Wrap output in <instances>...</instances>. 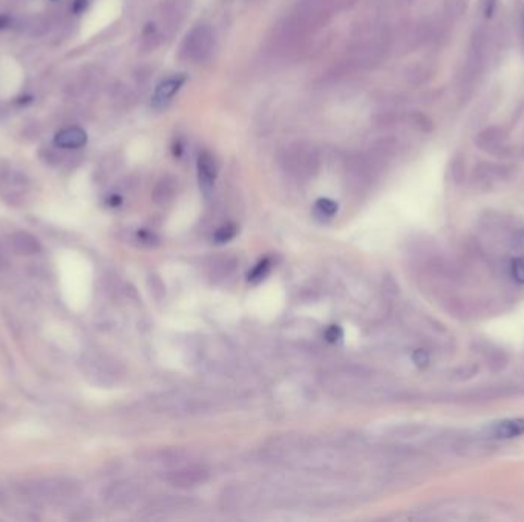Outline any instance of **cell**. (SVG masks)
Wrapping results in <instances>:
<instances>
[{
	"label": "cell",
	"instance_id": "6da1fadb",
	"mask_svg": "<svg viewBox=\"0 0 524 522\" xmlns=\"http://www.w3.org/2000/svg\"><path fill=\"white\" fill-rule=\"evenodd\" d=\"M484 57H486V34L480 29L475 31L470 46V52H467L466 65L462 75V89H471V86H474L475 78L481 74Z\"/></svg>",
	"mask_w": 524,
	"mask_h": 522
},
{
	"label": "cell",
	"instance_id": "7a4b0ae2",
	"mask_svg": "<svg viewBox=\"0 0 524 522\" xmlns=\"http://www.w3.org/2000/svg\"><path fill=\"white\" fill-rule=\"evenodd\" d=\"M209 479V472L205 470L201 465H184V468H178L168 472L166 475V481L169 484L180 487V489H190L204 484Z\"/></svg>",
	"mask_w": 524,
	"mask_h": 522
},
{
	"label": "cell",
	"instance_id": "3957f363",
	"mask_svg": "<svg viewBox=\"0 0 524 522\" xmlns=\"http://www.w3.org/2000/svg\"><path fill=\"white\" fill-rule=\"evenodd\" d=\"M31 492L41 498H46V500H60V498L74 495L77 492V486L73 481L65 478H51L36 482L34 486H31Z\"/></svg>",
	"mask_w": 524,
	"mask_h": 522
},
{
	"label": "cell",
	"instance_id": "277c9868",
	"mask_svg": "<svg viewBox=\"0 0 524 522\" xmlns=\"http://www.w3.org/2000/svg\"><path fill=\"white\" fill-rule=\"evenodd\" d=\"M218 175V165L215 158L209 152H203L198 156V181L200 187L205 196H209L215 186V179Z\"/></svg>",
	"mask_w": 524,
	"mask_h": 522
},
{
	"label": "cell",
	"instance_id": "5b68a950",
	"mask_svg": "<svg viewBox=\"0 0 524 522\" xmlns=\"http://www.w3.org/2000/svg\"><path fill=\"white\" fill-rule=\"evenodd\" d=\"M488 435L498 440H511L521 437L524 433V418H504L492 423L488 429Z\"/></svg>",
	"mask_w": 524,
	"mask_h": 522
},
{
	"label": "cell",
	"instance_id": "8992f818",
	"mask_svg": "<svg viewBox=\"0 0 524 522\" xmlns=\"http://www.w3.org/2000/svg\"><path fill=\"white\" fill-rule=\"evenodd\" d=\"M138 496V487L131 482H118L110 489H108L106 501L112 507H126V505L135 501Z\"/></svg>",
	"mask_w": 524,
	"mask_h": 522
},
{
	"label": "cell",
	"instance_id": "52a82bcc",
	"mask_svg": "<svg viewBox=\"0 0 524 522\" xmlns=\"http://www.w3.org/2000/svg\"><path fill=\"white\" fill-rule=\"evenodd\" d=\"M11 248L23 256H33L42 251V245L37 241V237L27 232H17L10 237Z\"/></svg>",
	"mask_w": 524,
	"mask_h": 522
},
{
	"label": "cell",
	"instance_id": "ba28073f",
	"mask_svg": "<svg viewBox=\"0 0 524 522\" xmlns=\"http://www.w3.org/2000/svg\"><path fill=\"white\" fill-rule=\"evenodd\" d=\"M87 142V133L80 128H68L57 132L54 144L60 149H80Z\"/></svg>",
	"mask_w": 524,
	"mask_h": 522
},
{
	"label": "cell",
	"instance_id": "9c48e42d",
	"mask_svg": "<svg viewBox=\"0 0 524 522\" xmlns=\"http://www.w3.org/2000/svg\"><path fill=\"white\" fill-rule=\"evenodd\" d=\"M186 82V75H173L170 78H168V80H164L163 83L158 84V88L155 91V95H154V105L158 106V105H164V103H168L175 94H177L181 86L184 84Z\"/></svg>",
	"mask_w": 524,
	"mask_h": 522
},
{
	"label": "cell",
	"instance_id": "30bf717a",
	"mask_svg": "<svg viewBox=\"0 0 524 522\" xmlns=\"http://www.w3.org/2000/svg\"><path fill=\"white\" fill-rule=\"evenodd\" d=\"M475 142H477L479 147H481L483 150H490V152H494L495 149L503 146L504 132L500 128H489L479 133Z\"/></svg>",
	"mask_w": 524,
	"mask_h": 522
},
{
	"label": "cell",
	"instance_id": "8fae6325",
	"mask_svg": "<svg viewBox=\"0 0 524 522\" xmlns=\"http://www.w3.org/2000/svg\"><path fill=\"white\" fill-rule=\"evenodd\" d=\"M236 264H238L236 259H233V258H222V259L217 260L212 268H213V273H215L218 278H226V276H228L230 273L235 270Z\"/></svg>",
	"mask_w": 524,
	"mask_h": 522
},
{
	"label": "cell",
	"instance_id": "7c38bea8",
	"mask_svg": "<svg viewBox=\"0 0 524 522\" xmlns=\"http://www.w3.org/2000/svg\"><path fill=\"white\" fill-rule=\"evenodd\" d=\"M316 211L319 213L321 216H325V218H331L335 216L337 213V204L335 201L328 200V197H321V200L316 201Z\"/></svg>",
	"mask_w": 524,
	"mask_h": 522
},
{
	"label": "cell",
	"instance_id": "4fadbf2b",
	"mask_svg": "<svg viewBox=\"0 0 524 522\" xmlns=\"http://www.w3.org/2000/svg\"><path fill=\"white\" fill-rule=\"evenodd\" d=\"M270 268H272V260H270V259L261 260V262L255 268H253V271L249 274V281L253 282V283L261 282L268 274Z\"/></svg>",
	"mask_w": 524,
	"mask_h": 522
},
{
	"label": "cell",
	"instance_id": "5bb4252c",
	"mask_svg": "<svg viewBox=\"0 0 524 522\" xmlns=\"http://www.w3.org/2000/svg\"><path fill=\"white\" fill-rule=\"evenodd\" d=\"M236 233H238V227L235 224L222 225L221 228H218L217 233H215V242L217 244H224V242L232 241L233 237L236 236Z\"/></svg>",
	"mask_w": 524,
	"mask_h": 522
},
{
	"label": "cell",
	"instance_id": "9a60e30c",
	"mask_svg": "<svg viewBox=\"0 0 524 522\" xmlns=\"http://www.w3.org/2000/svg\"><path fill=\"white\" fill-rule=\"evenodd\" d=\"M511 270H512V278L517 281L518 283H524V259H514L511 264Z\"/></svg>",
	"mask_w": 524,
	"mask_h": 522
},
{
	"label": "cell",
	"instance_id": "2e32d148",
	"mask_svg": "<svg viewBox=\"0 0 524 522\" xmlns=\"http://www.w3.org/2000/svg\"><path fill=\"white\" fill-rule=\"evenodd\" d=\"M172 192H173V188L169 187L168 184H164V186L160 184V186L157 187V190H155V201L158 204L168 202L170 200V197H172V195H173Z\"/></svg>",
	"mask_w": 524,
	"mask_h": 522
},
{
	"label": "cell",
	"instance_id": "e0dca14e",
	"mask_svg": "<svg viewBox=\"0 0 524 522\" xmlns=\"http://www.w3.org/2000/svg\"><path fill=\"white\" fill-rule=\"evenodd\" d=\"M344 337V331L340 327H336L333 325L327 329V332H325V338L328 340L330 343H336V342H340V338Z\"/></svg>",
	"mask_w": 524,
	"mask_h": 522
},
{
	"label": "cell",
	"instance_id": "ac0fdd59",
	"mask_svg": "<svg viewBox=\"0 0 524 522\" xmlns=\"http://www.w3.org/2000/svg\"><path fill=\"white\" fill-rule=\"evenodd\" d=\"M412 360H414L416 365L419 368H425L430 365V354H428L425 350H417L412 354Z\"/></svg>",
	"mask_w": 524,
	"mask_h": 522
},
{
	"label": "cell",
	"instance_id": "d6986e66",
	"mask_svg": "<svg viewBox=\"0 0 524 522\" xmlns=\"http://www.w3.org/2000/svg\"><path fill=\"white\" fill-rule=\"evenodd\" d=\"M87 6H89V2H87V0H74V2H73V13L75 15H80L87 10Z\"/></svg>",
	"mask_w": 524,
	"mask_h": 522
},
{
	"label": "cell",
	"instance_id": "ffe728a7",
	"mask_svg": "<svg viewBox=\"0 0 524 522\" xmlns=\"http://www.w3.org/2000/svg\"><path fill=\"white\" fill-rule=\"evenodd\" d=\"M13 25V19L8 14H0V31L8 29Z\"/></svg>",
	"mask_w": 524,
	"mask_h": 522
},
{
	"label": "cell",
	"instance_id": "44dd1931",
	"mask_svg": "<svg viewBox=\"0 0 524 522\" xmlns=\"http://www.w3.org/2000/svg\"><path fill=\"white\" fill-rule=\"evenodd\" d=\"M172 152H173L175 156H178V158L181 156V154H182V144H181L180 140L172 146Z\"/></svg>",
	"mask_w": 524,
	"mask_h": 522
},
{
	"label": "cell",
	"instance_id": "7402d4cb",
	"mask_svg": "<svg viewBox=\"0 0 524 522\" xmlns=\"http://www.w3.org/2000/svg\"><path fill=\"white\" fill-rule=\"evenodd\" d=\"M494 6H495V0H488L486 2V15L490 17L492 13H494Z\"/></svg>",
	"mask_w": 524,
	"mask_h": 522
},
{
	"label": "cell",
	"instance_id": "603a6c76",
	"mask_svg": "<svg viewBox=\"0 0 524 522\" xmlns=\"http://www.w3.org/2000/svg\"><path fill=\"white\" fill-rule=\"evenodd\" d=\"M109 202H110V205H118L122 202V197L120 196H110Z\"/></svg>",
	"mask_w": 524,
	"mask_h": 522
},
{
	"label": "cell",
	"instance_id": "cb8c5ba5",
	"mask_svg": "<svg viewBox=\"0 0 524 522\" xmlns=\"http://www.w3.org/2000/svg\"><path fill=\"white\" fill-rule=\"evenodd\" d=\"M31 101H33V97H22V98H19V105H27V103H31Z\"/></svg>",
	"mask_w": 524,
	"mask_h": 522
},
{
	"label": "cell",
	"instance_id": "d4e9b609",
	"mask_svg": "<svg viewBox=\"0 0 524 522\" xmlns=\"http://www.w3.org/2000/svg\"><path fill=\"white\" fill-rule=\"evenodd\" d=\"M523 34H524V20H523Z\"/></svg>",
	"mask_w": 524,
	"mask_h": 522
}]
</instances>
